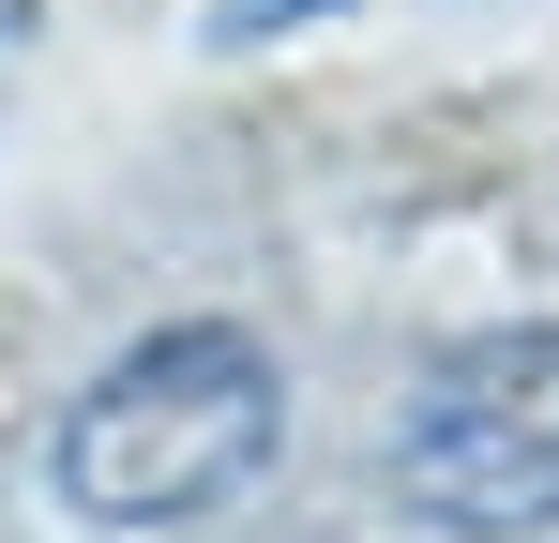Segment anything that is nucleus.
Here are the masks:
<instances>
[{
	"instance_id": "f257e3e1",
	"label": "nucleus",
	"mask_w": 559,
	"mask_h": 543,
	"mask_svg": "<svg viewBox=\"0 0 559 543\" xmlns=\"http://www.w3.org/2000/svg\"><path fill=\"white\" fill-rule=\"evenodd\" d=\"M273 438H287V362H273V333H242V317H167V333H136V348L61 408L46 483H61L76 529L152 543V529L227 514V498L273 468Z\"/></svg>"
},
{
	"instance_id": "f03ea898",
	"label": "nucleus",
	"mask_w": 559,
	"mask_h": 543,
	"mask_svg": "<svg viewBox=\"0 0 559 543\" xmlns=\"http://www.w3.org/2000/svg\"><path fill=\"white\" fill-rule=\"evenodd\" d=\"M393 498L454 543L559 529V317H499L408 377L393 408Z\"/></svg>"
},
{
	"instance_id": "7ed1b4c3",
	"label": "nucleus",
	"mask_w": 559,
	"mask_h": 543,
	"mask_svg": "<svg viewBox=\"0 0 559 543\" xmlns=\"http://www.w3.org/2000/svg\"><path fill=\"white\" fill-rule=\"evenodd\" d=\"M0 61H15V0H0Z\"/></svg>"
}]
</instances>
